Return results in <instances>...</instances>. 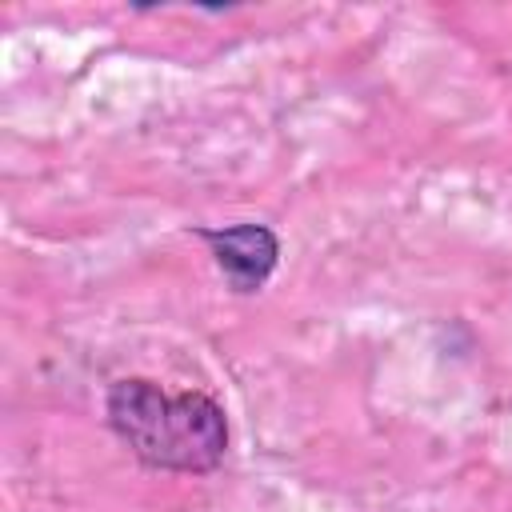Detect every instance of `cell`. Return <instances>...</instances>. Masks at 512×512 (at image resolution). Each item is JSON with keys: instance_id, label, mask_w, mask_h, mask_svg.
Returning a JSON list of instances; mask_svg holds the SVG:
<instances>
[{"instance_id": "obj_1", "label": "cell", "mask_w": 512, "mask_h": 512, "mask_svg": "<svg viewBox=\"0 0 512 512\" xmlns=\"http://www.w3.org/2000/svg\"><path fill=\"white\" fill-rule=\"evenodd\" d=\"M108 424L128 452L164 472H212L228 448V424L204 392H164L152 380L108 388Z\"/></svg>"}, {"instance_id": "obj_2", "label": "cell", "mask_w": 512, "mask_h": 512, "mask_svg": "<svg viewBox=\"0 0 512 512\" xmlns=\"http://www.w3.org/2000/svg\"><path fill=\"white\" fill-rule=\"evenodd\" d=\"M196 236L212 248L216 264L224 268V276L232 280L236 292H256L268 280V272L276 268V256H280V244L264 224L200 228Z\"/></svg>"}]
</instances>
